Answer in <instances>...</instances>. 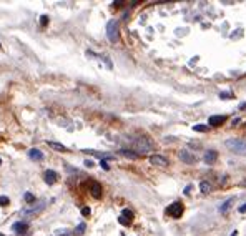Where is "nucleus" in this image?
Instances as JSON below:
<instances>
[{"label":"nucleus","mask_w":246,"mask_h":236,"mask_svg":"<svg viewBox=\"0 0 246 236\" xmlns=\"http://www.w3.org/2000/svg\"><path fill=\"white\" fill-rule=\"evenodd\" d=\"M25 201H29V203H33V201H35V196L32 195V193H25Z\"/></svg>","instance_id":"aec40b11"},{"label":"nucleus","mask_w":246,"mask_h":236,"mask_svg":"<svg viewBox=\"0 0 246 236\" xmlns=\"http://www.w3.org/2000/svg\"><path fill=\"white\" fill-rule=\"evenodd\" d=\"M0 236H3V234H0Z\"/></svg>","instance_id":"7c9ffc66"},{"label":"nucleus","mask_w":246,"mask_h":236,"mask_svg":"<svg viewBox=\"0 0 246 236\" xmlns=\"http://www.w3.org/2000/svg\"><path fill=\"white\" fill-rule=\"evenodd\" d=\"M0 165H2V160H0Z\"/></svg>","instance_id":"c756f323"},{"label":"nucleus","mask_w":246,"mask_h":236,"mask_svg":"<svg viewBox=\"0 0 246 236\" xmlns=\"http://www.w3.org/2000/svg\"><path fill=\"white\" fill-rule=\"evenodd\" d=\"M57 178H58V175L55 173L53 170H47L43 173V180H45V183H47V185H53V183L57 181Z\"/></svg>","instance_id":"9d476101"},{"label":"nucleus","mask_w":246,"mask_h":236,"mask_svg":"<svg viewBox=\"0 0 246 236\" xmlns=\"http://www.w3.org/2000/svg\"><path fill=\"white\" fill-rule=\"evenodd\" d=\"M47 145L50 146V148H53L55 151H60V153H67V146H63L62 143H57V142H47Z\"/></svg>","instance_id":"4468645a"},{"label":"nucleus","mask_w":246,"mask_h":236,"mask_svg":"<svg viewBox=\"0 0 246 236\" xmlns=\"http://www.w3.org/2000/svg\"><path fill=\"white\" fill-rule=\"evenodd\" d=\"M178 156H180V160L181 161H185V163H188V165H193V163H196V155H193V151H188V150H181L180 153H178Z\"/></svg>","instance_id":"39448f33"},{"label":"nucleus","mask_w":246,"mask_h":236,"mask_svg":"<svg viewBox=\"0 0 246 236\" xmlns=\"http://www.w3.org/2000/svg\"><path fill=\"white\" fill-rule=\"evenodd\" d=\"M220 97L223 98V100H226V98H230V93H226V91H223V93H220Z\"/></svg>","instance_id":"393cba45"},{"label":"nucleus","mask_w":246,"mask_h":236,"mask_svg":"<svg viewBox=\"0 0 246 236\" xmlns=\"http://www.w3.org/2000/svg\"><path fill=\"white\" fill-rule=\"evenodd\" d=\"M47 23H48V17L43 15V17H42V25H47Z\"/></svg>","instance_id":"b1692460"},{"label":"nucleus","mask_w":246,"mask_h":236,"mask_svg":"<svg viewBox=\"0 0 246 236\" xmlns=\"http://www.w3.org/2000/svg\"><path fill=\"white\" fill-rule=\"evenodd\" d=\"M85 165H87V166H88V168H92V166H93V161L87 160V161H85Z\"/></svg>","instance_id":"bb28decb"},{"label":"nucleus","mask_w":246,"mask_h":236,"mask_svg":"<svg viewBox=\"0 0 246 236\" xmlns=\"http://www.w3.org/2000/svg\"><path fill=\"white\" fill-rule=\"evenodd\" d=\"M85 228H87V224H85V223L78 224V226L75 228V234H83V231H85Z\"/></svg>","instance_id":"a211bd4d"},{"label":"nucleus","mask_w":246,"mask_h":236,"mask_svg":"<svg viewBox=\"0 0 246 236\" xmlns=\"http://www.w3.org/2000/svg\"><path fill=\"white\" fill-rule=\"evenodd\" d=\"M216 158H218V153H216L215 150H210V151H206V153H205V161H206L208 165L215 163Z\"/></svg>","instance_id":"ddd939ff"},{"label":"nucleus","mask_w":246,"mask_h":236,"mask_svg":"<svg viewBox=\"0 0 246 236\" xmlns=\"http://www.w3.org/2000/svg\"><path fill=\"white\" fill-rule=\"evenodd\" d=\"M195 132H206V125H193Z\"/></svg>","instance_id":"6ab92c4d"},{"label":"nucleus","mask_w":246,"mask_h":236,"mask_svg":"<svg viewBox=\"0 0 246 236\" xmlns=\"http://www.w3.org/2000/svg\"><path fill=\"white\" fill-rule=\"evenodd\" d=\"M100 165H101V168H103V170H108V168H110V166L107 165V161H105V160H101V161H100Z\"/></svg>","instance_id":"5701e85b"},{"label":"nucleus","mask_w":246,"mask_h":236,"mask_svg":"<svg viewBox=\"0 0 246 236\" xmlns=\"http://www.w3.org/2000/svg\"><path fill=\"white\" fill-rule=\"evenodd\" d=\"M82 214H83V216H88V214H90V208H83Z\"/></svg>","instance_id":"4be33fe9"},{"label":"nucleus","mask_w":246,"mask_h":236,"mask_svg":"<svg viewBox=\"0 0 246 236\" xmlns=\"http://www.w3.org/2000/svg\"><path fill=\"white\" fill-rule=\"evenodd\" d=\"M120 153L123 155V156L130 158V160H136V158H138V155H136V153H133L132 150H125V148H123V150H120Z\"/></svg>","instance_id":"2eb2a0df"},{"label":"nucleus","mask_w":246,"mask_h":236,"mask_svg":"<svg viewBox=\"0 0 246 236\" xmlns=\"http://www.w3.org/2000/svg\"><path fill=\"white\" fill-rule=\"evenodd\" d=\"M166 214H170L171 218H180L181 214H183V205H181L180 201L171 203V205L166 208Z\"/></svg>","instance_id":"20e7f679"},{"label":"nucleus","mask_w":246,"mask_h":236,"mask_svg":"<svg viewBox=\"0 0 246 236\" xmlns=\"http://www.w3.org/2000/svg\"><path fill=\"white\" fill-rule=\"evenodd\" d=\"M13 231H15V233L19 234V236H23V234L27 233V231H29V224L23 223V221H19V223L13 224Z\"/></svg>","instance_id":"1a4fd4ad"},{"label":"nucleus","mask_w":246,"mask_h":236,"mask_svg":"<svg viewBox=\"0 0 246 236\" xmlns=\"http://www.w3.org/2000/svg\"><path fill=\"white\" fill-rule=\"evenodd\" d=\"M228 150H231L233 153H238V155H246V140H241V138H230L224 142Z\"/></svg>","instance_id":"f257e3e1"},{"label":"nucleus","mask_w":246,"mask_h":236,"mask_svg":"<svg viewBox=\"0 0 246 236\" xmlns=\"http://www.w3.org/2000/svg\"><path fill=\"white\" fill-rule=\"evenodd\" d=\"M240 213H246V203L243 206H240Z\"/></svg>","instance_id":"a878e982"},{"label":"nucleus","mask_w":246,"mask_h":236,"mask_svg":"<svg viewBox=\"0 0 246 236\" xmlns=\"http://www.w3.org/2000/svg\"><path fill=\"white\" fill-rule=\"evenodd\" d=\"M133 148H135L138 153H148L153 150V143L150 142V138L146 136H140V138L133 140Z\"/></svg>","instance_id":"f03ea898"},{"label":"nucleus","mask_w":246,"mask_h":236,"mask_svg":"<svg viewBox=\"0 0 246 236\" xmlns=\"http://www.w3.org/2000/svg\"><path fill=\"white\" fill-rule=\"evenodd\" d=\"M133 220V213L130 210H123V213H121V216L118 218V221H120L121 224H130V221Z\"/></svg>","instance_id":"9b49d317"},{"label":"nucleus","mask_w":246,"mask_h":236,"mask_svg":"<svg viewBox=\"0 0 246 236\" xmlns=\"http://www.w3.org/2000/svg\"><path fill=\"white\" fill-rule=\"evenodd\" d=\"M107 37H108V40L113 42V43L118 42L120 33H118V22L117 20H110V22L107 23Z\"/></svg>","instance_id":"7ed1b4c3"},{"label":"nucleus","mask_w":246,"mask_h":236,"mask_svg":"<svg viewBox=\"0 0 246 236\" xmlns=\"http://www.w3.org/2000/svg\"><path fill=\"white\" fill-rule=\"evenodd\" d=\"M88 190H90V193H92V196H95V198H100V196H101V186H100V183L88 181Z\"/></svg>","instance_id":"423d86ee"},{"label":"nucleus","mask_w":246,"mask_h":236,"mask_svg":"<svg viewBox=\"0 0 246 236\" xmlns=\"http://www.w3.org/2000/svg\"><path fill=\"white\" fill-rule=\"evenodd\" d=\"M190 191H191V186H186V188H185V193H186V195H188Z\"/></svg>","instance_id":"cd10ccee"},{"label":"nucleus","mask_w":246,"mask_h":236,"mask_svg":"<svg viewBox=\"0 0 246 236\" xmlns=\"http://www.w3.org/2000/svg\"><path fill=\"white\" fill-rule=\"evenodd\" d=\"M9 203H10V200L7 198V196H0V205L2 206H7Z\"/></svg>","instance_id":"412c9836"},{"label":"nucleus","mask_w":246,"mask_h":236,"mask_svg":"<svg viewBox=\"0 0 246 236\" xmlns=\"http://www.w3.org/2000/svg\"><path fill=\"white\" fill-rule=\"evenodd\" d=\"M29 156L32 158V160H35V161L43 160V153H42L40 150H37V148H30V150H29Z\"/></svg>","instance_id":"f8f14e48"},{"label":"nucleus","mask_w":246,"mask_h":236,"mask_svg":"<svg viewBox=\"0 0 246 236\" xmlns=\"http://www.w3.org/2000/svg\"><path fill=\"white\" fill-rule=\"evenodd\" d=\"M200 190H201V193H210L211 191V185L208 181H201L200 183Z\"/></svg>","instance_id":"dca6fc26"},{"label":"nucleus","mask_w":246,"mask_h":236,"mask_svg":"<svg viewBox=\"0 0 246 236\" xmlns=\"http://www.w3.org/2000/svg\"><path fill=\"white\" fill-rule=\"evenodd\" d=\"M231 205H233V200H228V201H224V205L220 208V213H226V211L230 210Z\"/></svg>","instance_id":"f3484780"},{"label":"nucleus","mask_w":246,"mask_h":236,"mask_svg":"<svg viewBox=\"0 0 246 236\" xmlns=\"http://www.w3.org/2000/svg\"><path fill=\"white\" fill-rule=\"evenodd\" d=\"M224 121H226V117H224V115H213V117H210V120H208V125L220 126V125H223Z\"/></svg>","instance_id":"6e6552de"},{"label":"nucleus","mask_w":246,"mask_h":236,"mask_svg":"<svg viewBox=\"0 0 246 236\" xmlns=\"http://www.w3.org/2000/svg\"><path fill=\"white\" fill-rule=\"evenodd\" d=\"M150 163L155 165V166H166L168 160L165 156H160V155H153V156H150Z\"/></svg>","instance_id":"0eeeda50"},{"label":"nucleus","mask_w":246,"mask_h":236,"mask_svg":"<svg viewBox=\"0 0 246 236\" xmlns=\"http://www.w3.org/2000/svg\"><path fill=\"white\" fill-rule=\"evenodd\" d=\"M236 234H238V233H236V231H234V233H233V234H231V236H236Z\"/></svg>","instance_id":"c85d7f7f"}]
</instances>
